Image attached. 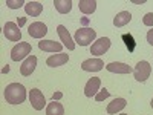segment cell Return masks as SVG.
<instances>
[{"mask_svg": "<svg viewBox=\"0 0 153 115\" xmlns=\"http://www.w3.org/2000/svg\"><path fill=\"white\" fill-rule=\"evenodd\" d=\"M61 97H63V94H61V92H55V94L52 95V100H54V101H57V100H60Z\"/></svg>", "mask_w": 153, "mask_h": 115, "instance_id": "27", "label": "cell"}, {"mask_svg": "<svg viewBox=\"0 0 153 115\" xmlns=\"http://www.w3.org/2000/svg\"><path fill=\"white\" fill-rule=\"evenodd\" d=\"M109 95H110V92H109L107 89L104 87V89H101V91L95 95V100H97V101H103V100H106Z\"/></svg>", "mask_w": 153, "mask_h": 115, "instance_id": "24", "label": "cell"}, {"mask_svg": "<svg viewBox=\"0 0 153 115\" xmlns=\"http://www.w3.org/2000/svg\"><path fill=\"white\" fill-rule=\"evenodd\" d=\"M106 69L109 72H113V74H130L133 69L126 65V63H120V61H112L109 65H106Z\"/></svg>", "mask_w": 153, "mask_h": 115, "instance_id": "12", "label": "cell"}, {"mask_svg": "<svg viewBox=\"0 0 153 115\" xmlns=\"http://www.w3.org/2000/svg\"><path fill=\"white\" fill-rule=\"evenodd\" d=\"M103 68H104V63L100 58H87L81 63V69L86 72H98Z\"/></svg>", "mask_w": 153, "mask_h": 115, "instance_id": "8", "label": "cell"}, {"mask_svg": "<svg viewBox=\"0 0 153 115\" xmlns=\"http://www.w3.org/2000/svg\"><path fill=\"white\" fill-rule=\"evenodd\" d=\"M78 8L83 14H92L97 9V2L95 0H80L78 2Z\"/></svg>", "mask_w": 153, "mask_h": 115, "instance_id": "19", "label": "cell"}, {"mask_svg": "<svg viewBox=\"0 0 153 115\" xmlns=\"http://www.w3.org/2000/svg\"><path fill=\"white\" fill-rule=\"evenodd\" d=\"M46 115H65V108L58 101H52L46 108Z\"/></svg>", "mask_w": 153, "mask_h": 115, "instance_id": "20", "label": "cell"}, {"mask_svg": "<svg viewBox=\"0 0 153 115\" xmlns=\"http://www.w3.org/2000/svg\"><path fill=\"white\" fill-rule=\"evenodd\" d=\"M35 66H37V57L35 55H29L26 60L23 61V65L20 66V74L25 75V77H28V75H31L34 72Z\"/></svg>", "mask_w": 153, "mask_h": 115, "instance_id": "14", "label": "cell"}, {"mask_svg": "<svg viewBox=\"0 0 153 115\" xmlns=\"http://www.w3.org/2000/svg\"><path fill=\"white\" fill-rule=\"evenodd\" d=\"M38 48L45 51V52H58L60 54L63 49V45L57 43L54 40H42V42H38Z\"/></svg>", "mask_w": 153, "mask_h": 115, "instance_id": "13", "label": "cell"}, {"mask_svg": "<svg viewBox=\"0 0 153 115\" xmlns=\"http://www.w3.org/2000/svg\"><path fill=\"white\" fill-rule=\"evenodd\" d=\"M5 100L9 105H20L26 100V89L20 83H11L5 87Z\"/></svg>", "mask_w": 153, "mask_h": 115, "instance_id": "1", "label": "cell"}, {"mask_svg": "<svg viewBox=\"0 0 153 115\" xmlns=\"http://www.w3.org/2000/svg\"><path fill=\"white\" fill-rule=\"evenodd\" d=\"M29 101L35 111H42L45 106H46V100H45V95L40 89H31L29 92Z\"/></svg>", "mask_w": 153, "mask_h": 115, "instance_id": "7", "label": "cell"}, {"mask_svg": "<svg viewBox=\"0 0 153 115\" xmlns=\"http://www.w3.org/2000/svg\"><path fill=\"white\" fill-rule=\"evenodd\" d=\"M147 42L153 46V29H149V32H147Z\"/></svg>", "mask_w": 153, "mask_h": 115, "instance_id": "26", "label": "cell"}, {"mask_svg": "<svg viewBox=\"0 0 153 115\" xmlns=\"http://www.w3.org/2000/svg\"><path fill=\"white\" fill-rule=\"evenodd\" d=\"M150 105H152V108H153V98H152V103H150Z\"/></svg>", "mask_w": 153, "mask_h": 115, "instance_id": "29", "label": "cell"}, {"mask_svg": "<svg viewBox=\"0 0 153 115\" xmlns=\"http://www.w3.org/2000/svg\"><path fill=\"white\" fill-rule=\"evenodd\" d=\"M150 72H152V66H150V63L146 61V60L138 61V63H136V68L133 69L135 78H136V81H139V83H144L149 77H150Z\"/></svg>", "mask_w": 153, "mask_h": 115, "instance_id": "4", "label": "cell"}, {"mask_svg": "<svg viewBox=\"0 0 153 115\" xmlns=\"http://www.w3.org/2000/svg\"><path fill=\"white\" fill-rule=\"evenodd\" d=\"M25 23H26V19H25V17H22V19H19V28L20 26H23V25Z\"/></svg>", "mask_w": 153, "mask_h": 115, "instance_id": "28", "label": "cell"}, {"mask_svg": "<svg viewBox=\"0 0 153 115\" xmlns=\"http://www.w3.org/2000/svg\"><path fill=\"white\" fill-rule=\"evenodd\" d=\"M48 32V28H46V25L42 23V22H34L29 25V28H28V34L34 38H43Z\"/></svg>", "mask_w": 153, "mask_h": 115, "instance_id": "10", "label": "cell"}, {"mask_svg": "<svg viewBox=\"0 0 153 115\" xmlns=\"http://www.w3.org/2000/svg\"><path fill=\"white\" fill-rule=\"evenodd\" d=\"M132 20V14L129 11H121L117 14V17L113 19V25L117 28H121V26H126L127 23H129Z\"/></svg>", "mask_w": 153, "mask_h": 115, "instance_id": "17", "label": "cell"}, {"mask_svg": "<svg viewBox=\"0 0 153 115\" xmlns=\"http://www.w3.org/2000/svg\"><path fill=\"white\" fill-rule=\"evenodd\" d=\"M110 48V38L109 37H101L95 40L91 46V54L94 55H104Z\"/></svg>", "mask_w": 153, "mask_h": 115, "instance_id": "5", "label": "cell"}, {"mask_svg": "<svg viewBox=\"0 0 153 115\" xmlns=\"http://www.w3.org/2000/svg\"><path fill=\"white\" fill-rule=\"evenodd\" d=\"M126 105H127V101L124 98H115V100H112V103H109V106H107V114H117V112L123 111L126 108Z\"/></svg>", "mask_w": 153, "mask_h": 115, "instance_id": "18", "label": "cell"}, {"mask_svg": "<svg viewBox=\"0 0 153 115\" xmlns=\"http://www.w3.org/2000/svg\"><path fill=\"white\" fill-rule=\"evenodd\" d=\"M68 60H69V55L68 54L60 52V54H54V55L48 57L46 65L51 66V68H57V66H63L65 63H68Z\"/></svg>", "mask_w": 153, "mask_h": 115, "instance_id": "15", "label": "cell"}, {"mask_svg": "<svg viewBox=\"0 0 153 115\" xmlns=\"http://www.w3.org/2000/svg\"><path fill=\"white\" fill-rule=\"evenodd\" d=\"M3 34H5V37L8 38L9 42H19L20 43V40H22V31H20V28L17 26V25L12 23V22L5 23Z\"/></svg>", "mask_w": 153, "mask_h": 115, "instance_id": "6", "label": "cell"}, {"mask_svg": "<svg viewBox=\"0 0 153 115\" xmlns=\"http://www.w3.org/2000/svg\"><path fill=\"white\" fill-rule=\"evenodd\" d=\"M57 32H58V35H60V38H61L63 45H65L69 51H74V49H75V42L72 40L69 31L63 26V25H58V26H57Z\"/></svg>", "mask_w": 153, "mask_h": 115, "instance_id": "11", "label": "cell"}, {"mask_svg": "<svg viewBox=\"0 0 153 115\" xmlns=\"http://www.w3.org/2000/svg\"><path fill=\"white\" fill-rule=\"evenodd\" d=\"M23 5H26L23 0H6V6L11 8V9H19V8H22Z\"/></svg>", "mask_w": 153, "mask_h": 115, "instance_id": "23", "label": "cell"}, {"mask_svg": "<svg viewBox=\"0 0 153 115\" xmlns=\"http://www.w3.org/2000/svg\"><path fill=\"white\" fill-rule=\"evenodd\" d=\"M31 51H32L31 43L20 42V43H17L14 48L11 49V60L12 61H20L25 57H28V54H31Z\"/></svg>", "mask_w": 153, "mask_h": 115, "instance_id": "3", "label": "cell"}, {"mask_svg": "<svg viewBox=\"0 0 153 115\" xmlns=\"http://www.w3.org/2000/svg\"><path fill=\"white\" fill-rule=\"evenodd\" d=\"M121 115H127V114H121Z\"/></svg>", "mask_w": 153, "mask_h": 115, "instance_id": "30", "label": "cell"}, {"mask_svg": "<svg viewBox=\"0 0 153 115\" xmlns=\"http://www.w3.org/2000/svg\"><path fill=\"white\" fill-rule=\"evenodd\" d=\"M100 87H101V80H100V77H92V78H89L86 86H84V95L86 97H94L98 94L100 91Z\"/></svg>", "mask_w": 153, "mask_h": 115, "instance_id": "9", "label": "cell"}, {"mask_svg": "<svg viewBox=\"0 0 153 115\" xmlns=\"http://www.w3.org/2000/svg\"><path fill=\"white\" fill-rule=\"evenodd\" d=\"M55 9L60 12V14H68L72 9V2L71 0H54Z\"/></svg>", "mask_w": 153, "mask_h": 115, "instance_id": "21", "label": "cell"}, {"mask_svg": "<svg viewBox=\"0 0 153 115\" xmlns=\"http://www.w3.org/2000/svg\"><path fill=\"white\" fill-rule=\"evenodd\" d=\"M25 11H26V14L31 16V17H38L43 11V5L40 2H28L25 5Z\"/></svg>", "mask_w": 153, "mask_h": 115, "instance_id": "16", "label": "cell"}, {"mask_svg": "<svg viewBox=\"0 0 153 115\" xmlns=\"http://www.w3.org/2000/svg\"><path fill=\"white\" fill-rule=\"evenodd\" d=\"M97 32L92 28H80L75 32V43H78L80 46H87L92 42H95Z\"/></svg>", "mask_w": 153, "mask_h": 115, "instance_id": "2", "label": "cell"}, {"mask_svg": "<svg viewBox=\"0 0 153 115\" xmlns=\"http://www.w3.org/2000/svg\"><path fill=\"white\" fill-rule=\"evenodd\" d=\"M143 23L146 26H153V12H147V14L143 17Z\"/></svg>", "mask_w": 153, "mask_h": 115, "instance_id": "25", "label": "cell"}, {"mask_svg": "<svg viewBox=\"0 0 153 115\" xmlns=\"http://www.w3.org/2000/svg\"><path fill=\"white\" fill-rule=\"evenodd\" d=\"M123 40H124V43H126L127 49H129V52H133L136 43H135V40H133L132 34H123Z\"/></svg>", "mask_w": 153, "mask_h": 115, "instance_id": "22", "label": "cell"}]
</instances>
